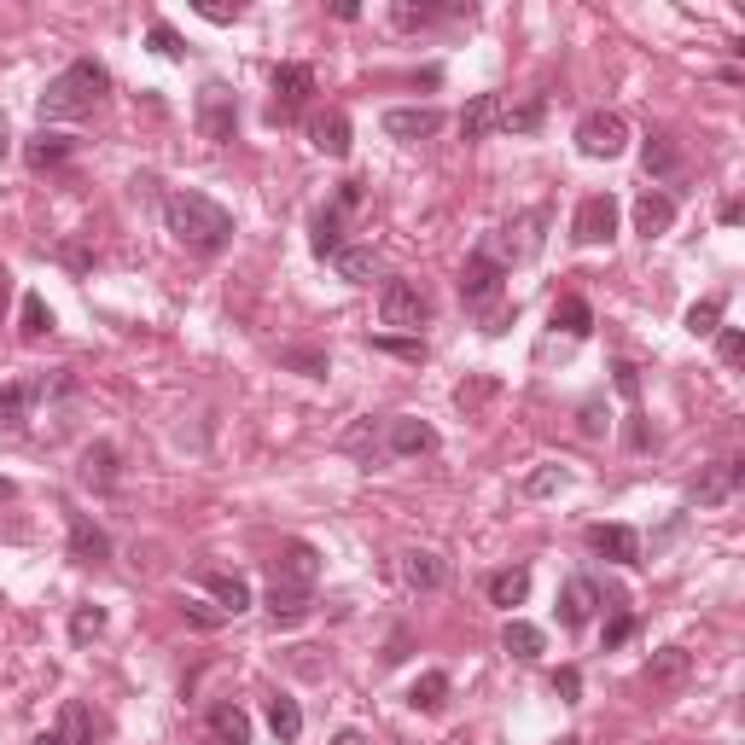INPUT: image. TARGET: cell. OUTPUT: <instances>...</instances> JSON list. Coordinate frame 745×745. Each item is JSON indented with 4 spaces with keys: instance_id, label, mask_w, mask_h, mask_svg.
I'll return each mask as SVG.
<instances>
[{
    "instance_id": "6f0895ef",
    "label": "cell",
    "mask_w": 745,
    "mask_h": 745,
    "mask_svg": "<svg viewBox=\"0 0 745 745\" xmlns=\"http://www.w3.org/2000/svg\"><path fill=\"white\" fill-rule=\"evenodd\" d=\"M0 501H12V484L7 478H0Z\"/></svg>"
},
{
    "instance_id": "11a10c76",
    "label": "cell",
    "mask_w": 745,
    "mask_h": 745,
    "mask_svg": "<svg viewBox=\"0 0 745 745\" xmlns=\"http://www.w3.org/2000/svg\"><path fill=\"white\" fill-rule=\"evenodd\" d=\"M332 745H373V740H367V734H355V728H344V734H338Z\"/></svg>"
},
{
    "instance_id": "44dd1931",
    "label": "cell",
    "mask_w": 745,
    "mask_h": 745,
    "mask_svg": "<svg viewBox=\"0 0 745 745\" xmlns=\"http://www.w3.org/2000/svg\"><path fill=\"white\" fill-rule=\"evenodd\" d=\"M309 141H315V151H327V158H350V117L344 111L309 117Z\"/></svg>"
},
{
    "instance_id": "ffe728a7",
    "label": "cell",
    "mask_w": 745,
    "mask_h": 745,
    "mask_svg": "<svg viewBox=\"0 0 745 745\" xmlns=\"http://www.w3.org/2000/svg\"><path fill=\"white\" fill-rule=\"evenodd\" d=\"M76 478L88 489H99V496H111V489H117V449L111 443H88V449H82Z\"/></svg>"
},
{
    "instance_id": "836d02e7",
    "label": "cell",
    "mask_w": 745,
    "mask_h": 745,
    "mask_svg": "<svg viewBox=\"0 0 745 745\" xmlns=\"http://www.w3.org/2000/svg\"><path fill=\"white\" fill-rule=\"evenodd\" d=\"M268 728H274V740L280 745H297V734H303V710H297V699H268Z\"/></svg>"
},
{
    "instance_id": "c3c4849f",
    "label": "cell",
    "mask_w": 745,
    "mask_h": 745,
    "mask_svg": "<svg viewBox=\"0 0 745 745\" xmlns=\"http://www.w3.org/2000/svg\"><path fill=\"white\" fill-rule=\"evenodd\" d=\"M612 379H618L623 402H640V367H635V362H618V367H612Z\"/></svg>"
},
{
    "instance_id": "d6a6232c",
    "label": "cell",
    "mask_w": 745,
    "mask_h": 745,
    "mask_svg": "<svg viewBox=\"0 0 745 745\" xmlns=\"http://www.w3.org/2000/svg\"><path fill=\"white\" fill-rule=\"evenodd\" d=\"M309 245H315V257H338V251H344V216H338L332 205L315 216V228H309Z\"/></svg>"
},
{
    "instance_id": "b9f144b4",
    "label": "cell",
    "mask_w": 745,
    "mask_h": 745,
    "mask_svg": "<svg viewBox=\"0 0 745 745\" xmlns=\"http://www.w3.org/2000/svg\"><path fill=\"white\" fill-rule=\"evenodd\" d=\"M99 630H106V612H99V606H76V618H71V635H76V647H82V640H94Z\"/></svg>"
},
{
    "instance_id": "74e56055",
    "label": "cell",
    "mask_w": 745,
    "mask_h": 745,
    "mask_svg": "<svg viewBox=\"0 0 745 745\" xmlns=\"http://www.w3.org/2000/svg\"><path fill=\"white\" fill-rule=\"evenodd\" d=\"M280 367H297V373H309V379H327V350L285 344V350H280Z\"/></svg>"
},
{
    "instance_id": "680465c9",
    "label": "cell",
    "mask_w": 745,
    "mask_h": 745,
    "mask_svg": "<svg viewBox=\"0 0 745 745\" xmlns=\"http://www.w3.org/2000/svg\"><path fill=\"white\" fill-rule=\"evenodd\" d=\"M553 745H583V740H577V734H565V740H553Z\"/></svg>"
},
{
    "instance_id": "6da1fadb",
    "label": "cell",
    "mask_w": 745,
    "mask_h": 745,
    "mask_svg": "<svg viewBox=\"0 0 745 745\" xmlns=\"http://www.w3.org/2000/svg\"><path fill=\"white\" fill-rule=\"evenodd\" d=\"M163 222L186 251H198V257H216V251H228V240H233V216L205 193H169Z\"/></svg>"
},
{
    "instance_id": "7bdbcfd3",
    "label": "cell",
    "mask_w": 745,
    "mask_h": 745,
    "mask_svg": "<svg viewBox=\"0 0 745 745\" xmlns=\"http://www.w3.org/2000/svg\"><path fill=\"white\" fill-rule=\"evenodd\" d=\"M146 41H151V53H163V59H186V47H181V36H175V29H169L163 19L151 24V36H146Z\"/></svg>"
},
{
    "instance_id": "9c48e42d",
    "label": "cell",
    "mask_w": 745,
    "mask_h": 745,
    "mask_svg": "<svg viewBox=\"0 0 745 745\" xmlns=\"http://www.w3.org/2000/svg\"><path fill=\"white\" fill-rule=\"evenodd\" d=\"M437 129H443V111L437 106H391L384 111V134L391 141H431Z\"/></svg>"
},
{
    "instance_id": "603a6c76",
    "label": "cell",
    "mask_w": 745,
    "mask_h": 745,
    "mask_svg": "<svg viewBox=\"0 0 745 745\" xmlns=\"http://www.w3.org/2000/svg\"><path fill=\"white\" fill-rule=\"evenodd\" d=\"M205 588H210V600L222 606L228 618L251 612V583L240 577V571H205Z\"/></svg>"
},
{
    "instance_id": "4dcf8cb0",
    "label": "cell",
    "mask_w": 745,
    "mask_h": 745,
    "mask_svg": "<svg viewBox=\"0 0 745 745\" xmlns=\"http://www.w3.org/2000/svg\"><path fill=\"white\" fill-rule=\"evenodd\" d=\"M210 734L222 745H251V717L240 705H210Z\"/></svg>"
},
{
    "instance_id": "f1b7e54d",
    "label": "cell",
    "mask_w": 745,
    "mask_h": 745,
    "mask_svg": "<svg viewBox=\"0 0 745 745\" xmlns=\"http://www.w3.org/2000/svg\"><path fill=\"white\" fill-rule=\"evenodd\" d=\"M461 12H472V7H461V0H454V7H414V0H396V7H391V24H396V29H426V24H437V19H461Z\"/></svg>"
},
{
    "instance_id": "52a82bcc",
    "label": "cell",
    "mask_w": 745,
    "mask_h": 745,
    "mask_svg": "<svg viewBox=\"0 0 745 745\" xmlns=\"http://www.w3.org/2000/svg\"><path fill=\"white\" fill-rule=\"evenodd\" d=\"M315 94V71L309 64H280L274 71V106H268V123H285L297 106H309Z\"/></svg>"
},
{
    "instance_id": "d4e9b609",
    "label": "cell",
    "mask_w": 745,
    "mask_h": 745,
    "mask_svg": "<svg viewBox=\"0 0 745 745\" xmlns=\"http://www.w3.org/2000/svg\"><path fill=\"white\" fill-rule=\"evenodd\" d=\"M687 670H693V652H682V647H658L640 675H647L652 687H675V682H687Z\"/></svg>"
},
{
    "instance_id": "484cf974",
    "label": "cell",
    "mask_w": 745,
    "mask_h": 745,
    "mask_svg": "<svg viewBox=\"0 0 745 745\" xmlns=\"http://www.w3.org/2000/svg\"><path fill=\"white\" fill-rule=\"evenodd\" d=\"M553 332H565V338H588L595 332V309L577 297V292H565L553 303Z\"/></svg>"
},
{
    "instance_id": "e0dca14e",
    "label": "cell",
    "mask_w": 745,
    "mask_h": 745,
    "mask_svg": "<svg viewBox=\"0 0 745 745\" xmlns=\"http://www.w3.org/2000/svg\"><path fill=\"white\" fill-rule=\"evenodd\" d=\"M740 484H745V461H717L699 484H693V501H699V506H717V501L734 496Z\"/></svg>"
},
{
    "instance_id": "9f6ffc18",
    "label": "cell",
    "mask_w": 745,
    "mask_h": 745,
    "mask_svg": "<svg viewBox=\"0 0 745 745\" xmlns=\"http://www.w3.org/2000/svg\"><path fill=\"white\" fill-rule=\"evenodd\" d=\"M36 745H71V740H64V734H59V728H53V734H41Z\"/></svg>"
},
{
    "instance_id": "ee69618b",
    "label": "cell",
    "mask_w": 745,
    "mask_h": 745,
    "mask_svg": "<svg viewBox=\"0 0 745 745\" xmlns=\"http://www.w3.org/2000/svg\"><path fill=\"white\" fill-rule=\"evenodd\" d=\"M489 396H496V379H472V384H461V391H454V402H461L466 414H472V408H484Z\"/></svg>"
},
{
    "instance_id": "f6af8a7d",
    "label": "cell",
    "mask_w": 745,
    "mask_h": 745,
    "mask_svg": "<svg viewBox=\"0 0 745 745\" xmlns=\"http://www.w3.org/2000/svg\"><path fill=\"white\" fill-rule=\"evenodd\" d=\"M181 612H186V618H193V623H198V630H222V623H228V612H222V606H205V600H186V606H181Z\"/></svg>"
},
{
    "instance_id": "60d3db41",
    "label": "cell",
    "mask_w": 745,
    "mask_h": 745,
    "mask_svg": "<svg viewBox=\"0 0 745 745\" xmlns=\"http://www.w3.org/2000/svg\"><path fill=\"white\" fill-rule=\"evenodd\" d=\"M367 344L384 355H402V362H426V338H367Z\"/></svg>"
},
{
    "instance_id": "d590c367",
    "label": "cell",
    "mask_w": 745,
    "mask_h": 745,
    "mask_svg": "<svg viewBox=\"0 0 745 745\" xmlns=\"http://www.w3.org/2000/svg\"><path fill=\"white\" fill-rule=\"evenodd\" d=\"M408 705H414V710H443V705H449V675H443V670H426V675L408 687Z\"/></svg>"
},
{
    "instance_id": "681fc988",
    "label": "cell",
    "mask_w": 745,
    "mask_h": 745,
    "mask_svg": "<svg viewBox=\"0 0 745 745\" xmlns=\"http://www.w3.org/2000/svg\"><path fill=\"white\" fill-rule=\"evenodd\" d=\"M630 635H635V612H623V606H618V618L606 623V652H612V647H623V640H630Z\"/></svg>"
},
{
    "instance_id": "7a4b0ae2",
    "label": "cell",
    "mask_w": 745,
    "mask_h": 745,
    "mask_svg": "<svg viewBox=\"0 0 745 745\" xmlns=\"http://www.w3.org/2000/svg\"><path fill=\"white\" fill-rule=\"evenodd\" d=\"M106 88H111L106 64H94V59L64 64V71L41 88V123H71V117H88Z\"/></svg>"
},
{
    "instance_id": "9a60e30c",
    "label": "cell",
    "mask_w": 745,
    "mask_h": 745,
    "mask_svg": "<svg viewBox=\"0 0 745 745\" xmlns=\"http://www.w3.org/2000/svg\"><path fill=\"white\" fill-rule=\"evenodd\" d=\"M71 559L76 565H106L111 559V536L88 513H71Z\"/></svg>"
},
{
    "instance_id": "8fae6325",
    "label": "cell",
    "mask_w": 745,
    "mask_h": 745,
    "mask_svg": "<svg viewBox=\"0 0 745 745\" xmlns=\"http://www.w3.org/2000/svg\"><path fill=\"white\" fill-rule=\"evenodd\" d=\"M315 577H320V553L309 548V541H285V548L274 553V583L315 588Z\"/></svg>"
},
{
    "instance_id": "cb8c5ba5",
    "label": "cell",
    "mask_w": 745,
    "mask_h": 745,
    "mask_svg": "<svg viewBox=\"0 0 745 745\" xmlns=\"http://www.w3.org/2000/svg\"><path fill=\"white\" fill-rule=\"evenodd\" d=\"M431 449H437V431L426 419H391V454L414 461V454H431Z\"/></svg>"
},
{
    "instance_id": "7c38bea8",
    "label": "cell",
    "mask_w": 745,
    "mask_h": 745,
    "mask_svg": "<svg viewBox=\"0 0 745 745\" xmlns=\"http://www.w3.org/2000/svg\"><path fill=\"white\" fill-rule=\"evenodd\" d=\"M640 163H647V175L652 181H670V175H682L687 169V151H682V141L675 134H647V146H640Z\"/></svg>"
},
{
    "instance_id": "8d00e7d4",
    "label": "cell",
    "mask_w": 745,
    "mask_h": 745,
    "mask_svg": "<svg viewBox=\"0 0 745 745\" xmlns=\"http://www.w3.org/2000/svg\"><path fill=\"white\" fill-rule=\"evenodd\" d=\"M59 734L71 745H94V710L82 699H71V705H64V717H59Z\"/></svg>"
},
{
    "instance_id": "7402d4cb",
    "label": "cell",
    "mask_w": 745,
    "mask_h": 745,
    "mask_svg": "<svg viewBox=\"0 0 745 745\" xmlns=\"http://www.w3.org/2000/svg\"><path fill=\"white\" fill-rule=\"evenodd\" d=\"M501 129V94H472L461 111V134L466 141H489Z\"/></svg>"
},
{
    "instance_id": "db71d44e",
    "label": "cell",
    "mask_w": 745,
    "mask_h": 745,
    "mask_svg": "<svg viewBox=\"0 0 745 745\" xmlns=\"http://www.w3.org/2000/svg\"><path fill=\"white\" fill-rule=\"evenodd\" d=\"M7 303H12V274H7V262H0V315H7Z\"/></svg>"
},
{
    "instance_id": "5b68a950",
    "label": "cell",
    "mask_w": 745,
    "mask_h": 745,
    "mask_svg": "<svg viewBox=\"0 0 745 745\" xmlns=\"http://www.w3.org/2000/svg\"><path fill=\"white\" fill-rule=\"evenodd\" d=\"M623 146H630V123H623L618 111H588L577 123V151L583 158H623Z\"/></svg>"
},
{
    "instance_id": "ab89813d",
    "label": "cell",
    "mask_w": 745,
    "mask_h": 745,
    "mask_svg": "<svg viewBox=\"0 0 745 745\" xmlns=\"http://www.w3.org/2000/svg\"><path fill=\"white\" fill-rule=\"evenodd\" d=\"M19 332L24 338H47V332H53V309H47V297H36V292L24 297V327Z\"/></svg>"
},
{
    "instance_id": "4316f807",
    "label": "cell",
    "mask_w": 745,
    "mask_h": 745,
    "mask_svg": "<svg viewBox=\"0 0 745 745\" xmlns=\"http://www.w3.org/2000/svg\"><path fill=\"white\" fill-rule=\"evenodd\" d=\"M501 647L513 652V658H524V664H530V658H541V652H548V635H541L536 623H524V618H506V630H501Z\"/></svg>"
},
{
    "instance_id": "ba28073f",
    "label": "cell",
    "mask_w": 745,
    "mask_h": 745,
    "mask_svg": "<svg viewBox=\"0 0 745 745\" xmlns=\"http://www.w3.org/2000/svg\"><path fill=\"white\" fill-rule=\"evenodd\" d=\"M501 280H506V268L489 257V251H472L466 268H461V297L472 303V309H478V303L501 297Z\"/></svg>"
},
{
    "instance_id": "bcb514c9",
    "label": "cell",
    "mask_w": 745,
    "mask_h": 745,
    "mask_svg": "<svg viewBox=\"0 0 745 745\" xmlns=\"http://www.w3.org/2000/svg\"><path fill=\"white\" fill-rule=\"evenodd\" d=\"M717 355H722L728 367H734L740 355H745V332H740V327H717Z\"/></svg>"
},
{
    "instance_id": "2e32d148",
    "label": "cell",
    "mask_w": 745,
    "mask_h": 745,
    "mask_svg": "<svg viewBox=\"0 0 745 745\" xmlns=\"http://www.w3.org/2000/svg\"><path fill=\"white\" fill-rule=\"evenodd\" d=\"M315 612V588H292V583H274L268 588V618L280 623V630H292Z\"/></svg>"
},
{
    "instance_id": "f5cc1de1",
    "label": "cell",
    "mask_w": 745,
    "mask_h": 745,
    "mask_svg": "<svg viewBox=\"0 0 745 745\" xmlns=\"http://www.w3.org/2000/svg\"><path fill=\"white\" fill-rule=\"evenodd\" d=\"M198 19H210V24H233V19H240V12H228V7H210V0H198Z\"/></svg>"
},
{
    "instance_id": "5bb4252c",
    "label": "cell",
    "mask_w": 745,
    "mask_h": 745,
    "mask_svg": "<svg viewBox=\"0 0 745 745\" xmlns=\"http://www.w3.org/2000/svg\"><path fill=\"white\" fill-rule=\"evenodd\" d=\"M595 612H600V588L588 577H571L565 588H559V623H565V630H583Z\"/></svg>"
},
{
    "instance_id": "816d5d0a",
    "label": "cell",
    "mask_w": 745,
    "mask_h": 745,
    "mask_svg": "<svg viewBox=\"0 0 745 745\" xmlns=\"http://www.w3.org/2000/svg\"><path fill=\"white\" fill-rule=\"evenodd\" d=\"M513 315H518V309H506V303H496V309L484 315V332H489V338H496V332H506V327H513Z\"/></svg>"
},
{
    "instance_id": "91938a15",
    "label": "cell",
    "mask_w": 745,
    "mask_h": 745,
    "mask_svg": "<svg viewBox=\"0 0 745 745\" xmlns=\"http://www.w3.org/2000/svg\"><path fill=\"white\" fill-rule=\"evenodd\" d=\"M0 163H7V134H0Z\"/></svg>"
},
{
    "instance_id": "277c9868",
    "label": "cell",
    "mask_w": 745,
    "mask_h": 745,
    "mask_svg": "<svg viewBox=\"0 0 745 745\" xmlns=\"http://www.w3.org/2000/svg\"><path fill=\"white\" fill-rule=\"evenodd\" d=\"M198 134H205L210 146H228L233 134H240V99H233L228 82H205V88H198Z\"/></svg>"
},
{
    "instance_id": "1f68e13d",
    "label": "cell",
    "mask_w": 745,
    "mask_h": 745,
    "mask_svg": "<svg viewBox=\"0 0 745 745\" xmlns=\"http://www.w3.org/2000/svg\"><path fill=\"white\" fill-rule=\"evenodd\" d=\"M524 595H530V571H524V565L496 571V577H489V600L506 606V612H513V606H524Z\"/></svg>"
},
{
    "instance_id": "7dc6e473",
    "label": "cell",
    "mask_w": 745,
    "mask_h": 745,
    "mask_svg": "<svg viewBox=\"0 0 745 745\" xmlns=\"http://www.w3.org/2000/svg\"><path fill=\"white\" fill-rule=\"evenodd\" d=\"M565 484L571 478L559 466H541V472H530V484H524V489H530V496H553V489H565Z\"/></svg>"
},
{
    "instance_id": "30bf717a",
    "label": "cell",
    "mask_w": 745,
    "mask_h": 745,
    "mask_svg": "<svg viewBox=\"0 0 745 745\" xmlns=\"http://www.w3.org/2000/svg\"><path fill=\"white\" fill-rule=\"evenodd\" d=\"M588 548L612 565H640V536L630 524H588Z\"/></svg>"
},
{
    "instance_id": "4fadbf2b",
    "label": "cell",
    "mask_w": 745,
    "mask_h": 745,
    "mask_svg": "<svg viewBox=\"0 0 745 745\" xmlns=\"http://www.w3.org/2000/svg\"><path fill=\"white\" fill-rule=\"evenodd\" d=\"M41 396V379H12L0 384V431H24L29 426V408Z\"/></svg>"
},
{
    "instance_id": "f907efd6",
    "label": "cell",
    "mask_w": 745,
    "mask_h": 745,
    "mask_svg": "<svg viewBox=\"0 0 745 745\" xmlns=\"http://www.w3.org/2000/svg\"><path fill=\"white\" fill-rule=\"evenodd\" d=\"M553 693H559V699H583V675H577V670L565 664V670L553 675Z\"/></svg>"
},
{
    "instance_id": "f546056e",
    "label": "cell",
    "mask_w": 745,
    "mask_h": 745,
    "mask_svg": "<svg viewBox=\"0 0 745 745\" xmlns=\"http://www.w3.org/2000/svg\"><path fill=\"white\" fill-rule=\"evenodd\" d=\"M332 262H338V274H344L350 285H373V274H379V251H373V245H344Z\"/></svg>"
},
{
    "instance_id": "f35d334b",
    "label": "cell",
    "mask_w": 745,
    "mask_h": 745,
    "mask_svg": "<svg viewBox=\"0 0 745 745\" xmlns=\"http://www.w3.org/2000/svg\"><path fill=\"white\" fill-rule=\"evenodd\" d=\"M717 327H722V297H699V303L687 309V332H693V338H710Z\"/></svg>"
},
{
    "instance_id": "8992f818",
    "label": "cell",
    "mask_w": 745,
    "mask_h": 745,
    "mask_svg": "<svg viewBox=\"0 0 745 745\" xmlns=\"http://www.w3.org/2000/svg\"><path fill=\"white\" fill-rule=\"evenodd\" d=\"M618 233V198L612 193H588L577 216H571V240L577 245H606Z\"/></svg>"
},
{
    "instance_id": "83f0119b",
    "label": "cell",
    "mask_w": 745,
    "mask_h": 745,
    "mask_svg": "<svg viewBox=\"0 0 745 745\" xmlns=\"http://www.w3.org/2000/svg\"><path fill=\"white\" fill-rule=\"evenodd\" d=\"M541 123H548V94H530V99H518V106H501V129L506 134H536Z\"/></svg>"
},
{
    "instance_id": "d6986e66",
    "label": "cell",
    "mask_w": 745,
    "mask_h": 745,
    "mask_svg": "<svg viewBox=\"0 0 745 745\" xmlns=\"http://www.w3.org/2000/svg\"><path fill=\"white\" fill-rule=\"evenodd\" d=\"M402 583L419 588V595H431V588L449 583V565L437 553H426V548H408V553H402Z\"/></svg>"
},
{
    "instance_id": "e575fe53",
    "label": "cell",
    "mask_w": 745,
    "mask_h": 745,
    "mask_svg": "<svg viewBox=\"0 0 745 745\" xmlns=\"http://www.w3.org/2000/svg\"><path fill=\"white\" fill-rule=\"evenodd\" d=\"M24 158H29V169H59L64 158H71V141H64V134H36V141L24 146Z\"/></svg>"
},
{
    "instance_id": "3957f363",
    "label": "cell",
    "mask_w": 745,
    "mask_h": 745,
    "mask_svg": "<svg viewBox=\"0 0 745 745\" xmlns=\"http://www.w3.org/2000/svg\"><path fill=\"white\" fill-rule=\"evenodd\" d=\"M379 315H384V327H402V332H414L431 320V292L419 280H384V292H379Z\"/></svg>"
},
{
    "instance_id": "ac0fdd59",
    "label": "cell",
    "mask_w": 745,
    "mask_h": 745,
    "mask_svg": "<svg viewBox=\"0 0 745 745\" xmlns=\"http://www.w3.org/2000/svg\"><path fill=\"white\" fill-rule=\"evenodd\" d=\"M670 222H675V198L647 186V193L635 198V233L640 240H658V233H670Z\"/></svg>"
}]
</instances>
